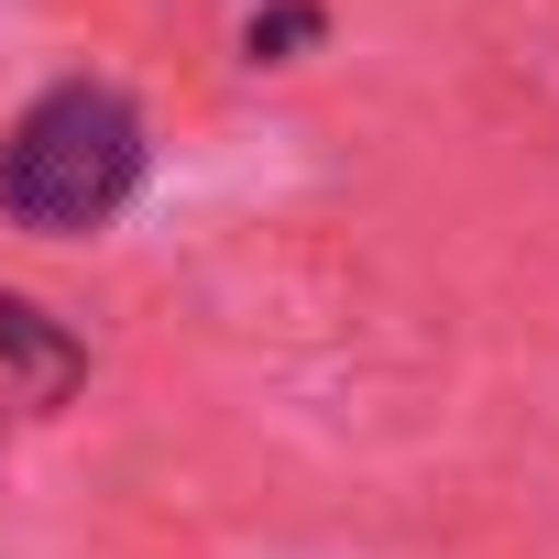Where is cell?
<instances>
[{
	"label": "cell",
	"instance_id": "1",
	"mask_svg": "<svg viewBox=\"0 0 559 559\" xmlns=\"http://www.w3.org/2000/svg\"><path fill=\"white\" fill-rule=\"evenodd\" d=\"M143 187V110L99 78L78 88H45L12 143H0V209H12L23 230H99L121 198Z\"/></svg>",
	"mask_w": 559,
	"mask_h": 559
}]
</instances>
